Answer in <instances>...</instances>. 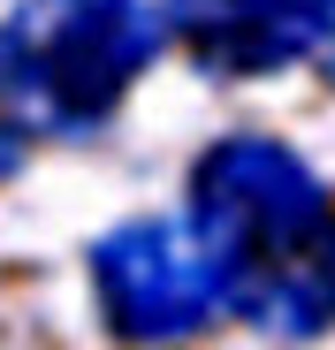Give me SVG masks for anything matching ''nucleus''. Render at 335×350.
Returning <instances> with one entry per match:
<instances>
[{"instance_id": "39448f33", "label": "nucleus", "mask_w": 335, "mask_h": 350, "mask_svg": "<svg viewBox=\"0 0 335 350\" xmlns=\"http://www.w3.org/2000/svg\"><path fill=\"white\" fill-rule=\"evenodd\" d=\"M23 137H31V122H23V107L8 92V53H0V183L23 167Z\"/></svg>"}, {"instance_id": "423d86ee", "label": "nucleus", "mask_w": 335, "mask_h": 350, "mask_svg": "<svg viewBox=\"0 0 335 350\" xmlns=\"http://www.w3.org/2000/svg\"><path fill=\"white\" fill-rule=\"evenodd\" d=\"M312 62H320V77L335 84V0H312Z\"/></svg>"}, {"instance_id": "f03ea898", "label": "nucleus", "mask_w": 335, "mask_h": 350, "mask_svg": "<svg viewBox=\"0 0 335 350\" xmlns=\"http://www.w3.org/2000/svg\"><path fill=\"white\" fill-rule=\"evenodd\" d=\"M160 38H168V16L152 0H23L0 38L8 92L23 122L77 137L115 114V99L137 84Z\"/></svg>"}, {"instance_id": "7ed1b4c3", "label": "nucleus", "mask_w": 335, "mask_h": 350, "mask_svg": "<svg viewBox=\"0 0 335 350\" xmlns=\"http://www.w3.org/2000/svg\"><path fill=\"white\" fill-rule=\"evenodd\" d=\"M92 289H99V312L122 342L137 350H168L198 335L221 312V289L213 267L191 237V221H122L92 244Z\"/></svg>"}, {"instance_id": "f257e3e1", "label": "nucleus", "mask_w": 335, "mask_h": 350, "mask_svg": "<svg viewBox=\"0 0 335 350\" xmlns=\"http://www.w3.org/2000/svg\"><path fill=\"white\" fill-rule=\"evenodd\" d=\"M191 237L221 305L305 342L335 327V206L282 137H221L191 167Z\"/></svg>"}, {"instance_id": "20e7f679", "label": "nucleus", "mask_w": 335, "mask_h": 350, "mask_svg": "<svg viewBox=\"0 0 335 350\" xmlns=\"http://www.w3.org/2000/svg\"><path fill=\"white\" fill-rule=\"evenodd\" d=\"M213 77H267L312 46V0H160Z\"/></svg>"}]
</instances>
